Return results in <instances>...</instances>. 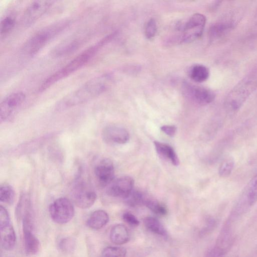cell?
I'll return each instance as SVG.
<instances>
[{"label":"cell","instance_id":"cell-1","mask_svg":"<svg viewBox=\"0 0 257 257\" xmlns=\"http://www.w3.org/2000/svg\"><path fill=\"white\" fill-rule=\"evenodd\" d=\"M108 81V77L105 75L96 77L87 81L62 98L56 104V109L64 110L94 99L106 89Z\"/></svg>","mask_w":257,"mask_h":257},{"label":"cell","instance_id":"cell-2","mask_svg":"<svg viewBox=\"0 0 257 257\" xmlns=\"http://www.w3.org/2000/svg\"><path fill=\"white\" fill-rule=\"evenodd\" d=\"M113 36V35H110L104 38L95 45L82 51L65 66L52 74L42 83L38 88L39 92L45 91L56 83L83 67Z\"/></svg>","mask_w":257,"mask_h":257},{"label":"cell","instance_id":"cell-3","mask_svg":"<svg viewBox=\"0 0 257 257\" xmlns=\"http://www.w3.org/2000/svg\"><path fill=\"white\" fill-rule=\"evenodd\" d=\"M70 24L69 20H63L41 29L26 41L22 48V53L29 57L35 55Z\"/></svg>","mask_w":257,"mask_h":257},{"label":"cell","instance_id":"cell-4","mask_svg":"<svg viewBox=\"0 0 257 257\" xmlns=\"http://www.w3.org/2000/svg\"><path fill=\"white\" fill-rule=\"evenodd\" d=\"M257 88V74H250L242 79L228 93L225 105L229 111L238 110Z\"/></svg>","mask_w":257,"mask_h":257},{"label":"cell","instance_id":"cell-5","mask_svg":"<svg viewBox=\"0 0 257 257\" xmlns=\"http://www.w3.org/2000/svg\"><path fill=\"white\" fill-rule=\"evenodd\" d=\"M71 196L76 205L82 209L90 208L96 199L94 189L83 180L77 181L73 184L71 190Z\"/></svg>","mask_w":257,"mask_h":257},{"label":"cell","instance_id":"cell-6","mask_svg":"<svg viewBox=\"0 0 257 257\" xmlns=\"http://www.w3.org/2000/svg\"><path fill=\"white\" fill-rule=\"evenodd\" d=\"M49 212L54 222L59 224H64L73 218L75 209L70 200L65 197H60L50 205Z\"/></svg>","mask_w":257,"mask_h":257},{"label":"cell","instance_id":"cell-7","mask_svg":"<svg viewBox=\"0 0 257 257\" xmlns=\"http://www.w3.org/2000/svg\"><path fill=\"white\" fill-rule=\"evenodd\" d=\"M26 98V94L22 91L13 92L6 96L0 104L1 122L11 119L23 104Z\"/></svg>","mask_w":257,"mask_h":257},{"label":"cell","instance_id":"cell-8","mask_svg":"<svg viewBox=\"0 0 257 257\" xmlns=\"http://www.w3.org/2000/svg\"><path fill=\"white\" fill-rule=\"evenodd\" d=\"M53 1H35L31 3L24 12L22 23L29 27L43 16L53 6Z\"/></svg>","mask_w":257,"mask_h":257},{"label":"cell","instance_id":"cell-9","mask_svg":"<svg viewBox=\"0 0 257 257\" xmlns=\"http://www.w3.org/2000/svg\"><path fill=\"white\" fill-rule=\"evenodd\" d=\"M206 21L205 17L201 14H195L191 16L184 27L182 40L190 43L201 37Z\"/></svg>","mask_w":257,"mask_h":257},{"label":"cell","instance_id":"cell-10","mask_svg":"<svg viewBox=\"0 0 257 257\" xmlns=\"http://www.w3.org/2000/svg\"><path fill=\"white\" fill-rule=\"evenodd\" d=\"M134 181L130 176H125L113 181L106 190L108 195L126 199L133 190Z\"/></svg>","mask_w":257,"mask_h":257},{"label":"cell","instance_id":"cell-11","mask_svg":"<svg viewBox=\"0 0 257 257\" xmlns=\"http://www.w3.org/2000/svg\"><path fill=\"white\" fill-rule=\"evenodd\" d=\"M22 223L25 251L29 255L36 254L40 250V243L32 232V218H25Z\"/></svg>","mask_w":257,"mask_h":257},{"label":"cell","instance_id":"cell-12","mask_svg":"<svg viewBox=\"0 0 257 257\" xmlns=\"http://www.w3.org/2000/svg\"><path fill=\"white\" fill-rule=\"evenodd\" d=\"M94 174L102 186H107L114 179V169L112 162L109 159L101 160L95 166Z\"/></svg>","mask_w":257,"mask_h":257},{"label":"cell","instance_id":"cell-13","mask_svg":"<svg viewBox=\"0 0 257 257\" xmlns=\"http://www.w3.org/2000/svg\"><path fill=\"white\" fill-rule=\"evenodd\" d=\"M0 230L2 247L6 250H12L16 245V235L10 218L0 220Z\"/></svg>","mask_w":257,"mask_h":257},{"label":"cell","instance_id":"cell-14","mask_svg":"<svg viewBox=\"0 0 257 257\" xmlns=\"http://www.w3.org/2000/svg\"><path fill=\"white\" fill-rule=\"evenodd\" d=\"M102 137L108 143L124 144L128 141L130 135L127 130L122 127L109 126L103 130Z\"/></svg>","mask_w":257,"mask_h":257},{"label":"cell","instance_id":"cell-15","mask_svg":"<svg viewBox=\"0 0 257 257\" xmlns=\"http://www.w3.org/2000/svg\"><path fill=\"white\" fill-rule=\"evenodd\" d=\"M82 42L80 38H72L64 40L58 44L51 52L56 57H60L71 54L79 48Z\"/></svg>","mask_w":257,"mask_h":257},{"label":"cell","instance_id":"cell-16","mask_svg":"<svg viewBox=\"0 0 257 257\" xmlns=\"http://www.w3.org/2000/svg\"><path fill=\"white\" fill-rule=\"evenodd\" d=\"M187 88L191 98L199 104H209L215 98L213 92L207 88L191 85H188Z\"/></svg>","mask_w":257,"mask_h":257},{"label":"cell","instance_id":"cell-17","mask_svg":"<svg viewBox=\"0 0 257 257\" xmlns=\"http://www.w3.org/2000/svg\"><path fill=\"white\" fill-rule=\"evenodd\" d=\"M109 221V216L103 210H97L92 212L86 221L87 226L93 230L103 227Z\"/></svg>","mask_w":257,"mask_h":257},{"label":"cell","instance_id":"cell-18","mask_svg":"<svg viewBox=\"0 0 257 257\" xmlns=\"http://www.w3.org/2000/svg\"><path fill=\"white\" fill-rule=\"evenodd\" d=\"M111 241L116 245L123 244L130 240V235L127 228L122 224L114 225L110 232Z\"/></svg>","mask_w":257,"mask_h":257},{"label":"cell","instance_id":"cell-19","mask_svg":"<svg viewBox=\"0 0 257 257\" xmlns=\"http://www.w3.org/2000/svg\"><path fill=\"white\" fill-rule=\"evenodd\" d=\"M154 144L159 155L162 158L169 160L173 165L176 166L179 165V158L172 147L158 141H154Z\"/></svg>","mask_w":257,"mask_h":257},{"label":"cell","instance_id":"cell-20","mask_svg":"<svg viewBox=\"0 0 257 257\" xmlns=\"http://www.w3.org/2000/svg\"><path fill=\"white\" fill-rule=\"evenodd\" d=\"M32 213V204L30 196L26 193L22 194L16 208V214L18 218L21 219L25 216Z\"/></svg>","mask_w":257,"mask_h":257},{"label":"cell","instance_id":"cell-21","mask_svg":"<svg viewBox=\"0 0 257 257\" xmlns=\"http://www.w3.org/2000/svg\"><path fill=\"white\" fill-rule=\"evenodd\" d=\"M144 223L150 231L163 236L167 235L166 228L157 218L150 216L147 217L144 219Z\"/></svg>","mask_w":257,"mask_h":257},{"label":"cell","instance_id":"cell-22","mask_svg":"<svg viewBox=\"0 0 257 257\" xmlns=\"http://www.w3.org/2000/svg\"><path fill=\"white\" fill-rule=\"evenodd\" d=\"M209 75L208 68L201 64L194 65L190 71L191 78L196 82H202L206 81Z\"/></svg>","mask_w":257,"mask_h":257},{"label":"cell","instance_id":"cell-23","mask_svg":"<svg viewBox=\"0 0 257 257\" xmlns=\"http://www.w3.org/2000/svg\"><path fill=\"white\" fill-rule=\"evenodd\" d=\"M16 18L12 15L4 17L1 21V39H5L13 30L16 25Z\"/></svg>","mask_w":257,"mask_h":257},{"label":"cell","instance_id":"cell-24","mask_svg":"<svg viewBox=\"0 0 257 257\" xmlns=\"http://www.w3.org/2000/svg\"><path fill=\"white\" fill-rule=\"evenodd\" d=\"M235 166V161L232 156H226L221 161L218 174L222 178L228 177L231 174Z\"/></svg>","mask_w":257,"mask_h":257},{"label":"cell","instance_id":"cell-25","mask_svg":"<svg viewBox=\"0 0 257 257\" xmlns=\"http://www.w3.org/2000/svg\"><path fill=\"white\" fill-rule=\"evenodd\" d=\"M245 193L248 204L251 205L257 201V174L249 182Z\"/></svg>","mask_w":257,"mask_h":257},{"label":"cell","instance_id":"cell-26","mask_svg":"<svg viewBox=\"0 0 257 257\" xmlns=\"http://www.w3.org/2000/svg\"><path fill=\"white\" fill-rule=\"evenodd\" d=\"M15 191L13 187L7 184H4L0 187V200L2 202L11 204L15 199Z\"/></svg>","mask_w":257,"mask_h":257},{"label":"cell","instance_id":"cell-27","mask_svg":"<svg viewBox=\"0 0 257 257\" xmlns=\"http://www.w3.org/2000/svg\"><path fill=\"white\" fill-rule=\"evenodd\" d=\"M126 250L123 247L108 246L101 252V257H125Z\"/></svg>","mask_w":257,"mask_h":257},{"label":"cell","instance_id":"cell-28","mask_svg":"<svg viewBox=\"0 0 257 257\" xmlns=\"http://www.w3.org/2000/svg\"><path fill=\"white\" fill-rule=\"evenodd\" d=\"M144 205L151 211L157 215H165L167 213L166 207L157 201L146 199Z\"/></svg>","mask_w":257,"mask_h":257},{"label":"cell","instance_id":"cell-29","mask_svg":"<svg viewBox=\"0 0 257 257\" xmlns=\"http://www.w3.org/2000/svg\"><path fill=\"white\" fill-rule=\"evenodd\" d=\"M146 198L139 191H133L126 199V203L131 206L144 204Z\"/></svg>","mask_w":257,"mask_h":257},{"label":"cell","instance_id":"cell-30","mask_svg":"<svg viewBox=\"0 0 257 257\" xmlns=\"http://www.w3.org/2000/svg\"><path fill=\"white\" fill-rule=\"evenodd\" d=\"M157 31L156 21L153 19H150L146 25L145 34L146 37L151 39L155 37Z\"/></svg>","mask_w":257,"mask_h":257},{"label":"cell","instance_id":"cell-31","mask_svg":"<svg viewBox=\"0 0 257 257\" xmlns=\"http://www.w3.org/2000/svg\"><path fill=\"white\" fill-rule=\"evenodd\" d=\"M75 245L74 241L72 238L65 237L62 238L58 243L59 248L63 251L69 252L72 251Z\"/></svg>","mask_w":257,"mask_h":257},{"label":"cell","instance_id":"cell-32","mask_svg":"<svg viewBox=\"0 0 257 257\" xmlns=\"http://www.w3.org/2000/svg\"><path fill=\"white\" fill-rule=\"evenodd\" d=\"M122 218L126 223L133 227L138 226L140 224L138 218L130 212H127L123 213Z\"/></svg>","mask_w":257,"mask_h":257},{"label":"cell","instance_id":"cell-33","mask_svg":"<svg viewBox=\"0 0 257 257\" xmlns=\"http://www.w3.org/2000/svg\"><path fill=\"white\" fill-rule=\"evenodd\" d=\"M161 130L169 137H173L177 132V127L174 125H164L161 127Z\"/></svg>","mask_w":257,"mask_h":257}]
</instances>
